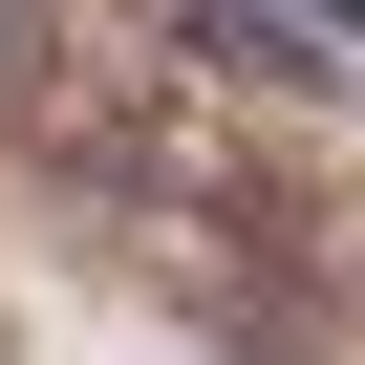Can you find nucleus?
Instances as JSON below:
<instances>
[{
	"instance_id": "f257e3e1",
	"label": "nucleus",
	"mask_w": 365,
	"mask_h": 365,
	"mask_svg": "<svg viewBox=\"0 0 365 365\" xmlns=\"http://www.w3.org/2000/svg\"><path fill=\"white\" fill-rule=\"evenodd\" d=\"M322 22H365V0H322Z\"/></svg>"
}]
</instances>
